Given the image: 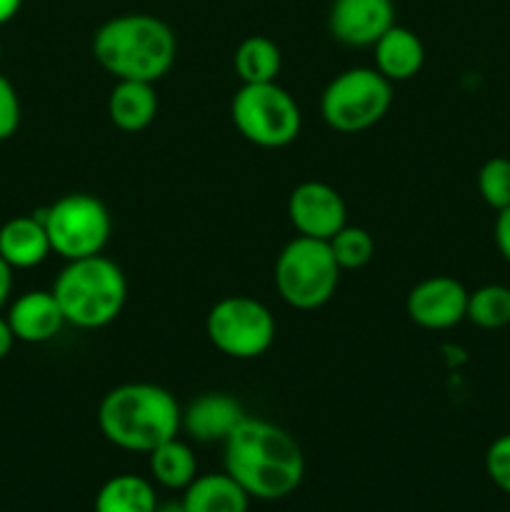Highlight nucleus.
<instances>
[{"label": "nucleus", "mask_w": 510, "mask_h": 512, "mask_svg": "<svg viewBox=\"0 0 510 512\" xmlns=\"http://www.w3.org/2000/svg\"><path fill=\"white\" fill-rule=\"evenodd\" d=\"M98 428L110 445L150 455L165 440L178 438L183 410L170 390L155 383H123L98 405Z\"/></svg>", "instance_id": "nucleus-3"}, {"label": "nucleus", "mask_w": 510, "mask_h": 512, "mask_svg": "<svg viewBox=\"0 0 510 512\" xmlns=\"http://www.w3.org/2000/svg\"><path fill=\"white\" fill-rule=\"evenodd\" d=\"M233 68L243 85L275 83L283 68L280 48L265 35H250L235 48Z\"/></svg>", "instance_id": "nucleus-19"}, {"label": "nucleus", "mask_w": 510, "mask_h": 512, "mask_svg": "<svg viewBox=\"0 0 510 512\" xmlns=\"http://www.w3.org/2000/svg\"><path fill=\"white\" fill-rule=\"evenodd\" d=\"M93 58L115 80L158 83L175 65L178 40L173 28L155 15H115L95 30Z\"/></svg>", "instance_id": "nucleus-2"}, {"label": "nucleus", "mask_w": 510, "mask_h": 512, "mask_svg": "<svg viewBox=\"0 0 510 512\" xmlns=\"http://www.w3.org/2000/svg\"><path fill=\"white\" fill-rule=\"evenodd\" d=\"M328 245L340 270L365 268L375 255L373 235H370L365 228H358V225L345 223L343 228L328 240Z\"/></svg>", "instance_id": "nucleus-23"}, {"label": "nucleus", "mask_w": 510, "mask_h": 512, "mask_svg": "<svg viewBox=\"0 0 510 512\" xmlns=\"http://www.w3.org/2000/svg\"><path fill=\"white\" fill-rule=\"evenodd\" d=\"M5 318H8L15 340L33 345L53 340L65 325L63 310H60L53 290H30V293H23L10 305Z\"/></svg>", "instance_id": "nucleus-13"}, {"label": "nucleus", "mask_w": 510, "mask_h": 512, "mask_svg": "<svg viewBox=\"0 0 510 512\" xmlns=\"http://www.w3.org/2000/svg\"><path fill=\"white\" fill-rule=\"evenodd\" d=\"M0 58H3V43H0Z\"/></svg>", "instance_id": "nucleus-32"}, {"label": "nucleus", "mask_w": 510, "mask_h": 512, "mask_svg": "<svg viewBox=\"0 0 510 512\" xmlns=\"http://www.w3.org/2000/svg\"><path fill=\"white\" fill-rule=\"evenodd\" d=\"M243 418V405L235 398L225 393H205L183 410L180 430L198 443H225Z\"/></svg>", "instance_id": "nucleus-14"}, {"label": "nucleus", "mask_w": 510, "mask_h": 512, "mask_svg": "<svg viewBox=\"0 0 510 512\" xmlns=\"http://www.w3.org/2000/svg\"><path fill=\"white\" fill-rule=\"evenodd\" d=\"M393 25V0H333L330 3V35L350 48H373L380 35Z\"/></svg>", "instance_id": "nucleus-12"}, {"label": "nucleus", "mask_w": 510, "mask_h": 512, "mask_svg": "<svg viewBox=\"0 0 510 512\" xmlns=\"http://www.w3.org/2000/svg\"><path fill=\"white\" fill-rule=\"evenodd\" d=\"M210 345L233 360H255L275 343V318L260 300L248 295L220 298L205 318Z\"/></svg>", "instance_id": "nucleus-9"}, {"label": "nucleus", "mask_w": 510, "mask_h": 512, "mask_svg": "<svg viewBox=\"0 0 510 512\" xmlns=\"http://www.w3.org/2000/svg\"><path fill=\"white\" fill-rule=\"evenodd\" d=\"M485 473L493 480L495 488L510 495V433L500 435L490 443L488 453H485Z\"/></svg>", "instance_id": "nucleus-25"}, {"label": "nucleus", "mask_w": 510, "mask_h": 512, "mask_svg": "<svg viewBox=\"0 0 510 512\" xmlns=\"http://www.w3.org/2000/svg\"><path fill=\"white\" fill-rule=\"evenodd\" d=\"M20 128V98L13 83L0 75V143L13 138Z\"/></svg>", "instance_id": "nucleus-26"}, {"label": "nucleus", "mask_w": 510, "mask_h": 512, "mask_svg": "<svg viewBox=\"0 0 510 512\" xmlns=\"http://www.w3.org/2000/svg\"><path fill=\"white\" fill-rule=\"evenodd\" d=\"M20 8H23V0H0V25L10 23Z\"/></svg>", "instance_id": "nucleus-30"}, {"label": "nucleus", "mask_w": 510, "mask_h": 512, "mask_svg": "<svg viewBox=\"0 0 510 512\" xmlns=\"http://www.w3.org/2000/svg\"><path fill=\"white\" fill-rule=\"evenodd\" d=\"M393 105V83L375 68H350L335 75L320 98V115L335 133L370 130Z\"/></svg>", "instance_id": "nucleus-7"}, {"label": "nucleus", "mask_w": 510, "mask_h": 512, "mask_svg": "<svg viewBox=\"0 0 510 512\" xmlns=\"http://www.w3.org/2000/svg\"><path fill=\"white\" fill-rule=\"evenodd\" d=\"M468 290L450 275H433L413 285L405 298V313L423 330H450L468 313Z\"/></svg>", "instance_id": "nucleus-11"}, {"label": "nucleus", "mask_w": 510, "mask_h": 512, "mask_svg": "<svg viewBox=\"0 0 510 512\" xmlns=\"http://www.w3.org/2000/svg\"><path fill=\"white\" fill-rule=\"evenodd\" d=\"M150 473L163 488L185 490L198 478V460L193 448L178 438L165 440L150 453Z\"/></svg>", "instance_id": "nucleus-21"}, {"label": "nucleus", "mask_w": 510, "mask_h": 512, "mask_svg": "<svg viewBox=\"0 0 510 512\" xmlns=\"http://www.w3.org/2000/svg\"><path fill=\"white\" fill-rule=\"evenodd\" d=\"M235 130L265 150L288 148L303 128V113L293 95L275 83L240 85L230 103Z\"/></svg>", "instance_id": "nucleus-6"}, {"label": "nucleus", "mask_w": 510, "mask_h": 512, "mask_svg": "<svg viewBox=\"0 0 510 512\" xmlns=\"http://www.w3.org/2000/svg\"><path fill=\"white\" fill-rule=\"evenodd\" d=\"M53 295L63 310L65 325L100 330L123 313L128 280L115 260L100 253L93 258L68 260L55 278Z\"/></svg>", "instance_id": "nucleus-4"}, {"label": "nucleus", "mask_w": 510, "mask_h": 512, "mask_svg": "<svg viewBox=\"0 0 510 512\" xmlns=\"http://www.w3.org/2000/svg\"><path fill=\"white\" fill-rule=\"evenodd\" d=\"M158 505L153 485L140 475H115L95 495V512H153Z\"/></svg>", "instance_id": "nucleus-20"}, {"label": "nucleus", "mask_w": 510, "mask_h": 512, "mask_svg": "<svg viewBox=\"0 0 510 512\" xmlns=\"http://www.w3.org/2000/svg\"><path fill=\"white\" fill-rule=\"evenodd\" d=\"M53 253L43 220L35 215H18L0 228V258L10 268L28 270Z\"/></svg>", "instance_id": "nucleus-17"}, {"label": "nucleus", "mask_w": 510, "mask_h": 512, "mask_svg": "<svg viewBox=\"0 0 510 512\" xmlns=\"http://www.w3.org/2000/svg\"><path fill=\"white\" fill-rule=\"evenodd\" d=\"M10 290H13V268L0 258V310H3L5 303H8Z\"/></svg>", "instance_id": "nucleus-28"}, {"label": "nucleus", "mask_w": 510, "mask_h": 512, "mask_svg": "<svg viewBox=\"0 0 510 512\" xmlns=\"http://www.w3.org/2000/svg\"><path fill=\"white\" fill-rule=\"evenodd\" d=\"M478 193L493 210L510 205V158L495 155L478 170Z\"/></svg>", "instance_id": "nucleus-24"}, {"label": "nucleus", "mask_w": 510, "mask_h": 512, "mask_svg": "<svg viewBox=\"0 0 510 512\" xmlns=\"http://www.w3.org/2000/svg\"><path fill=\"white\" fill-rule=\"evenodd\" d=\"M465 320L480 330H500L510 325V288L490 283L468 295Z\"/></svg>", "instance_id": "nucleus-22"}, {"label": "nucleus", "mask_w": 510, "mask_h": 512, "mask_svg": "<svg viewBox=\"0 0 510 512\" xmlns=\"http://www.w3.org/2000/svg\"><path fill=\"white\" fill-rule=\"evenodd\" d=\"M288 220L303 238L330 240L348 223V205L333 185L305 180L290 193Z\"/></svg>", "instance_id": "nucleus-10"}, {"label": "nucleus", "mask_w": 510, "mask_h": 512, "mask_svg": "<svg viewBox=\"0 0 510 512\" xmlns=\"http://www.w3.org/2000/svg\"><path fill=\"white\" fill-rule=\"evenodd\" d=\"M13 343H15V335L13 330H10L8 318H0V360L8 358L10 350H13Z\"/></svg>", "instance_id": "nucleus-29"}, {"label": "nucleus", "mask_w": 510, "mask_h": 512, "mask_svg": "<svg viewBox=\"0 0 510 512\" xmlns=\"http://www.w3.org/2000/svg\"><path fill=\"white\" fill-rule=\"evenodd\" d=\"M375 53V65L383 78H388L390 83H405V80H413L415 75L423 70L425 63V45L418 35L410 28L403 25H393V28L385 30L378 38V43L373 45Z\"/></svg>", "instance_id": "nucleus-15"}, {"label": "nucleus", "mask_w": 510, "mask_h": 512, "mask_svg": "<svg viewBox=\"0 0 510 512\" xmlns=\"http://www.w3.org/2000/svg\"><path fill=\"white\" fill-rule=\"evenodd\" d=\"M493 238H495V248H498V253L503 255V260H508L510 263V205L508 208L498 210Z\"/></svg>", "instance_id": "nucleus-27"}, {"label": "nucleus", "mask_w": 510, "mask_h": 512, "mask_svg": "<svg viewBox=\"0 0 510 512\" xmlns=\"http://www.w3.org/2000/svg\"><path fill=\"white\" fill-rule=\"evenodd\" d=\"M153 512H188V510H185L183 500H165V503L155 505Z\"/></svg>", "instance_id": "nucleus-31"}, {"label": "nucleus", "mask_w": 510, "mask_h": 512, "mask_svg": "<svg viewBox=\"0 0 510 512\" xmlns=\"http://www.w3.org/2000/svg\"><path fill=\"white\" fill-rule=\"evenodd\" d=\"M158 90L143 80H115L108 95V118L123 133H140L158 118Z\"/></svg>", "instance_id": "nucleus-16"}, {"label": "nucleus", "mask_w": 510, "mask_h": 512, "mask_svg": "<svg viewBox=\"0 0 510 512\" xmlns=\"http://www.w3.org/2000/svg\"><path fill=\"white\" fill-rule=\"evenodd\" d=\"M250 495L228 473H208L185 488L188 512H248Z\"/></svg>", "instance_id": "nucleus-18"}, {"label": "nucleus", "mask_w": 510, "mask_h": 512, "mask_svg": "<svg viewBox=\"0 0 510 512\" xmlns=\"http://www.w3.org/2000/svg\"><path fill=\"white\" fill-rule=\"evenodd\" d=\"M33 215L43 220L50 248L65 263L100 255L113 233V218L105 203L88 193H68Z\"/></svg>", "instance_id": "nucleus-8"}, {"label": "nucleus", "mask_w": 510, "mask_h": 512, "mask_svg": "<svg viewBox=\"0 0 510 512\" xmlns=\"http://www.w3.org/2000/svg\"><path fill=\"white\" fill-rule=\"evenodd\" d=\"M343 270L330 253L328 240L295 235L275 258V290L295 310H318L330 303Z\"/></svg>", "instance_id": "nucleus-5"}, {"label": "nucleus", "mask_w": 510, "mask_h": 512, "mask_svg": "<svg viewBox=\"0 0 510 512\" xmlns=\"http://www.w3.org/2000/svg\"><path fill=\"white\" fill-rule=\"evenodd\" d=\"M225 473L258 500H280L300 488L305 458L298 440L280 425L245 415L223 443Z\"/></svg>", "instance_id": "nucleus-1"}]
</instances>
